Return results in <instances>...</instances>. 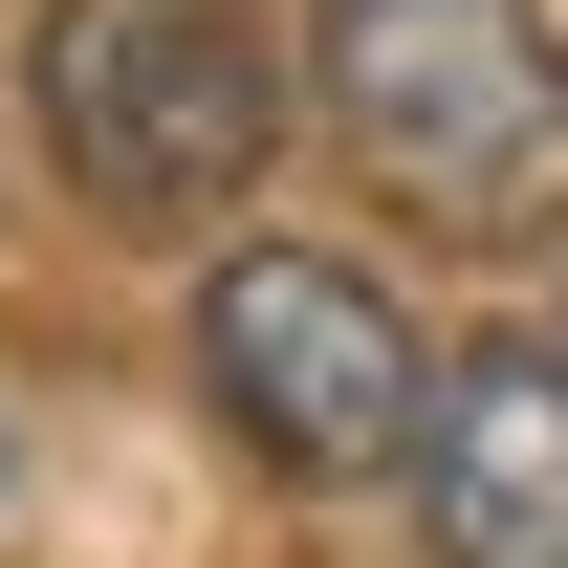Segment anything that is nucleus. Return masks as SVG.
I'll list each match as a JSON object with an SVG mask.
<instances>
[{
  "mask_svg": "<svg viewBox=\"0 0 568 568\" xmlns=\"http://www.w3.org/2000/svg\"><path fill=\"white\" fill-rule=\"evenodd\" d=\"M306 132L437 241H547L568 219V22L547 0H328Z\"/></svg>",
  "mask_w": 568,
  "mask_h": 568,
  "instance_id": "1",
  "label": "nucleus"
},
{
  "mask_svg": "<svg viewBox=\"0 0 568 568\" xmlns=\"http://www.w3.org/2000/svg\"><path fill=\"white\" fill-rule=\"evenodd\" d=\"M22 88H44L67 197H110V219H241L263 153L306 132L284 0H44Z\"/></svg>",
  "mask_w": 568,
  "mask_h": 568,
  "instance_id": "2",
  "label": "nucleus"
},
{
  "mask_svg": "<svg viewBox=\"0 0 568 568\" xmlns=\"http://www.w3.org/2000/svg\"><path fill=\"white\" fill-rule=\"evenodd\" d=\"M197 394L263 481H372L437 437V372H416V306L351 263V241H241L197 284Z\"/></svg>",
  "mask_w": 568,
  "mask_h": 568,
  "instance_id": "3",
  "label": "nucleus"
},
{
  "mask_svg": "<svg viewBox=\"0 0 568 568\" xmlns=\"http://www.w3.org/2000/svg\"><path fill=\"white\" fill-rule=\"evenodd\" d=\"M416 525H437V568H568V351H547V328L437 351Z\"/></svg>",
  "mask_w": 568,
  "mask_h": 568,
  "instance_id": "4",
  "label": "nucleus"
}]
</instances>
